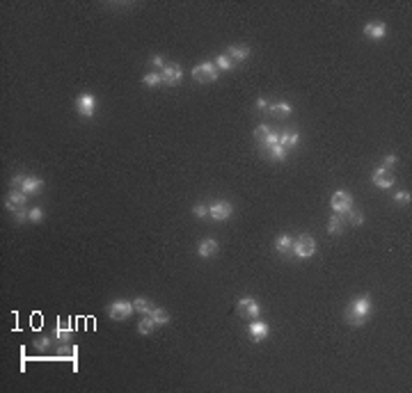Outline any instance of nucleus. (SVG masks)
Returning a JSON list of instances; mask_svg holds the SVG:
<instances>
[{"label":"nucleus","mask_w":412,"mask_h":393,"mask_svg":"<svg viewBox=\"0 0 412 393\" xmlns=\"http://www.w3.org/2000/svg\"><path fill=\"white\" fill-rule=\"evenodd\" d=\"M268 112L273 114V117H279V119H286L288 114H291V105L286 103V101H277V103H273L268 108Z\"/></svg>","instance_id":"20"},{"label":"nucleus","mask_w":412,"mask_h":393,"mask_svg":"<svg viewBox=\"0 0 412 393\" xmlns=\"http://www.w3.org/2000/svg\"><path fill=\"white\" fill-rule=\"evenodd\" d=\"M215 67H218L220 71H231V69L236 67V64H233L231 59H229V55H227V53H222V55H218V57H215Z\"/></svg>","instance_id":"26"},{"label":"nucleus","mask_w":412,"mask_h":393,"mask_svg":"<svg viewBox=\"0 0 412 393\" xmlns=\"http://www.w3.org/2000/svg\"><path fill=\"white\" fill-rule=\"evenodd\" d=\"M133 306H135L137 313H144V315H149L151 309H154V306H151V302L146 300V297H135V300H133Z\"/></svg>","instance_id":"25"},{"label":"nucleus","mask_w":412,"mask_h":393,"mask_svg":"<svg viewBox=\"0 0 412 393\" xmlns=\"http://www.w3.org/2000/svg\"><path fill=\"white\" fill-rule=\"evenodd\" d=\"M396 165V155H385V167H394Z\"/></svg>","instance_id":"35"},{"label":"nucleus","mask_w":412,"mask_h":393,"mask_svg":"<svg viewBox=\"0 0 412 393\" xmlns=\"http://www.w3.org/2000/svg\"><path fill=\"white\" fill-rule=\"evenodd\" d=\"M151 64H154L156 69H160V71H163V67H165V59L160 57V55H156V57H151Z\"/></svg>","instance_id":"32"},{"label":"nucleus","mask_w":412,"mask_h":393,"mask_svg":"<svg viewBox=\"0 0 412 393\" xmlns=\"http://www.w3.org/2000/svg\"><path fill=\"white\" fill-rule=\"evenodd\" d=\"M385 35H387V25H385V23L375 21V23H366L364 25V37L366 39H382Z\"/></svg>","instance_id":"16"},{"label":"nucleus","mask_w":412,"mask_h":393,"mask_svg":"<svg viewBox=\"0 0 412 393\" xmlns=\"http://www.w3.org/2000/svg\"><path fill=\"white\" fill-rule=\"evenodd\" d=\"M133 311H135V306H133V302H128V300H117V302H112V304L108 306V315L112 320H126V318H131Z\"/></svg>","instance_id":"7"},{"label":"nucleus","mask_w":412,"mask_h":393,"mask_svg":"<svg viewBox=\"0 0 412 393\" xmlns=\"http://www.w3.org/2000/svg\"><path fill=\"white\" fill-rule=\"evenodd\" d=\"M254 140L259 142L261 153H266V155H268V151L273 149V146L279 144V135L270 130L268 126H259V128H256V130H254Z\"/></svg>","instance_id":"3"},{"label":"nucleus","mask_w":412,"mask_h":393,"mask_svg":"<svg viewBox=\"0 0 412 393\" xmlns=\"http://www.w3.org/2000/svg\"><path fill=\"white\" fill-rule=\"evenodd\" d=\"M37 345H39L41 350H46V347L50 345V341H48V338H41V341H37Z\"/></svg>","instance_id":"36"},{"label":"nucleus","mask_w":412,"mask_h":393,"mask_svg":"<svg viewBox=\"0 0 412 393\" xmlns=\"http://www.w3.org/2000/svg\"><path fill=\"white\" fill-rule=\"evenodd\" d=\"M371 181H373V185L380 187V190H389L396 178H394V172L389 167H378L373 172V178H371Z\"/></svg>","instance_id":"11"},{"label":"nucleus","mask_w":412,"mask_h":393,"mask_svg":"<svg viewBox=\"0 0 412 393\" xmlns=\"http://www.w3.org/2000/svg\"><path fill=\"white\" fill-rule=\"evenodd\" d=\"M76 112L85 119H92L96 114V96L92 94H80L76 99Z\"/></svg>","instance_id":"8"},{"label":"nucleus","mask_w":412,"mask_h":393,"mask_svg":"<svg viewBox=\"0 0 412 393\" xmlns=\"http://www.w3.org/2000/svg\"><path fill=\"white\" fill-rule=\"evenodd\" d=\"M293 238L291 236H279L277 240H275V249L279 251L282 256H286V254H293Z\"/></svg>","instance_id":"19"},{"label":"nucleus","mask_w":412,"mask_h":393,"mask_svg":"<svg viewBox=\"0 0 412 393\" xmlns=\"http://www.w3.org/2000/svg\"><path fill=\"white\" fill-rule=\"evenodd\" d=\"M247 334H250V338L254 343H261V341H266L268 338V324L263 322V320H252L250 324H247Z\"/></svg>","instance_id":"14"},{"label":"nucleus","mask_w":412,"mask_h":393,"mask_svg":"<svg viewBox=\"0 0 412 393\" xmlns=\"http://www.w3.org/2000/svg\"><path fill=\"white\" fill-rule=\"evenodd\" d=\"M371 313H373V302H371V297L360 295L346 306V313L343 315H346L348 324H352V327H362Z\"/></svg>","instance_id":"1"},{"label":"nucleus","mask_w":412,"mask_h":393,"mask_svg":"<svg viewBox=\"0 0 412 393\" xmlns=\"http://www.w3.org/2000/svg\"><path fill=\"white\" fill-rule=\"evenodd\" d=\"M142 82H144L146 87H158V85H163V78H160V73L151 71V73H146V76L142 78Z\"/></svg>","instance_id":"27"},{"label":"nucleus","mask_w":412,"mask_h":393,"mask_svg":"<svg viewBox=\"0 0 412 393\" xmlns=\"http://www.w3.org/2000/svg\"><path fill=\"white\" fill-rule=\"evenodd\" d=\"M209 217L215 219V222H224V219L231 217V204L229 201H215V204L209 206Z\"/></svg>","instance_id":"13"},{"label":"nucleus","mask_w":412,"mask_h":393,"mask_svg":"<svg viewBox=\"0 0 412 393\" xmlns=\"http://www.w3.org/2000/svg\"><path fill=\"white\" fill-rule=\"evenodd\" d=\"M220 76V69L215 67V62H201L197 64L195 69H192V78H195L197 82H201V85H206V82H215Z\"/></svg>","instance_id":"2"},{"label":"nucleus","mask_w":412,"mask_h":393,"mask_svg":"<svg viewBox=\"0 0 412 393\" xmlns=\"http://www.w3.org/2000/svg\"><path fill=\"white\" fill-rule=\"evenodd\" d=\"M279 144L286 146V149L298 146L300 144V135H298V133H282V135H279Z\"/></svg>","instance_id":"23"},{"label":"nucleus","mask_w":412,"mask_h":393,"mask_svg":"<svg viewBox=\"0 0 412 393\" xmlns=\"http://www.w3.org/2000/svg\"><path fill=\"white\" fill-rule=\"evenodd\" d=\"M350 222L355 224V226H360V224L364 222V217H362V213H360V210H350Z\"/></svg>","instance_id":"31"},{"label":"nucleus","mask_w":412,"mask_h":393,"mask_svg":"<svg viewBox=\"0 0 412 393\" xmlns=\"http://www.w3.org/2000/svg\"><path fill=\"white\" fill-rule=\"evenodd\" d=\"M256 108H259L261 112H268L270 105H268V101H266V99H259V101H256Z\"/></svg>","instance_id":"33"},{"label":"nucleus","mask_w":412,"mask_h":393,"mask_svg":"<svg viewBox=\"0 0 412 393\" xmlns=\"http://www.w3.org/2000/svg\"><path fill=\"white\" fill-rule=\"evenodd\" d=\"M227 55H229V59H231L233 64H236V62H245V59L250 57V48H247V46L233 44V46H229V48H227Z\"/></svg>","instance_id":"18"},{"label":"nucleus","mask_w":412,"mask_h":393,"mask_svg":"<svg viewBox=\"0 0 412 393\" xmlns=\"http://www.w3.org/2000/svg\"><path fill=\"white\" fill-rule=\"evenodd\" d=\"M149 318L154 320V322L158 324V327H160V324H167V322H169V315H167V311H163V309H160V306H154V309H151Z\"/></svg>","instance_id":"22"},{"label":"nucleus","mask_w":412,"mask_h":393,"mask_svg":"<svg viewBox=\"0 0 412 393\" xmlns=\"http://www.w3.org/2000/svg\"><path fill=\"white\" fill-rule=\"evenodd\" d=\"M12 187L25 192V194H35V192H39L41 187H44V181L37 178V176H23V174H16V176L12 178Z\"/></svg>","instance_id":"4"},{"label":"nucleus","mask_w":412,"mask_h":393,"mask_svg":"<svg viewBox=\"0 0 412 393\" xmlns=\"http://www.w3.org/2000/svg\"><path fill=\"white\" fill-rule=\"evenodd\" d=\"M220 245L215 240H211V238H206V240L199 242V247H197V254L201 256V258H213L215 254H218Z\"/></svg>","instance_id":"17"},{"label":"nucleus","mask_w":412,"mask_h":393,"mask_svg":"<svg viewBox=\"0 0 412 393\" xmlns=\"http://www.w3.org/2000/svg\"><path fill=\"white\" fill-rule=\"evenodd\" d=\"M71 334H73L71 320H57V327H55V338H57L60 343H69V341H71Z\"/></svg>","instance_id":"15"},{"label":"nucleus","mask_w":412,"mask_h":393,"mask_svg":"<svg viewBox=\"0 0 412 393\" xmlns=\"http://www.w3.org/2000/svg\"><path fill=\"white\" fill-rule=\"evenodd\" d=\"M394 199H396L398 204H410V199H412V196H410V192L401 190V192H396V194H394Z\"/></svg>","instance_id":"30"},{"label":"nucleus","mask_w":412,"mask_h":393,"mask_svg":"<svg viewBox=\"0 0 412 393\" xmlns=\"http://www.w3.org/2000/svg\"><path fill=\"white\" fill-rule=\"evenodd\" d=\"M156 327H158V324H156V322H154V320H151V318H149V315H144V318H142V320H140V324H137V332H140V334H142V336H149V334H151V332H154V329H156Z\"/></svg>","instance_id":"24"},{"label":"nucleus","mask_w":412,"mask_h":393,"mask_svg":"<svg viewBox=\"0 0 412 393\" xmlns=\"http://www.w3.org/2000/svg\"><path fill=\"white\" fill-rule=\"evenodd\" d=\"M160 78H163V85L174 87V85H179V82H181L183 71H181V67H179L176 62H169V64H165V67H163Z\"/></svg>","instance_id":"10"},{"label":"nucleus","mask_w":412,"mask_h":393,"mask_svg":"<svg viewBox=\"0 0 412 393\" xmlns=\"http://www.w3.org/2000/svg\"><path fill=\"white\" fill-rule=\"evenodd\" d=\"M238 313L254 320L261 315V304L254 300V297H243V300H238Z\"/></svg>","instance_id":"12"},{"label":"nucleus","mask_w":412,"mask_h":393,"mask_svg":"<svg viewBox=\"0 0 412 393\" xmlns=\"http://www.w3.org/2000/svg\"><path fill=\"white\" fill-rule=\"evenodd\" d=\"M192 213H195V217H199V219H204V217H209V208H206L204 204H197L195 208H192Z\"/></svg>","instance_id":"29"},{"label":"nucleus","mask_w":412,"mask_h":393,"mask_svg":"<svg viewBox=\"0 0 412 393\" xmlns=\"http://www.w3.org/2000/svg\"><path fill=\"white\" fill-rule=\"evenodd\" d=\"M14 215H16V217H14L16 222H25V219H27V210H25V208L18 210V213H14Z\"/></svg>","instance_id":"34"},{"label":"nucleus","mask_w":412,"mask_h":393,"mask_svg":"<svg viewBox=\"0 0 412 393\" xmlns=\"http://www.w3.org/2000/svg\"><path fill=\"white\" fill-rule=\"evenodd\" d=\"M328 233H332V236H339V233H343V219H341V215H330Z\"/></svg>","instance_id":"21"},{"label":"nucleus","mask_w":412,"mask_h":393,"mask_svg":"<svg viewBox=\"0 0 412 393\" xmlns=\"http://www.w3.org/2000/svg\"><path fill=\"white\" fill-rule=\"evenodd\" d=\"M44 217H46V215H44V210H41V208H32V210H27V219H30V222H41Z\"/></svg>","instance_id":"28"},{"label":"nucleus","mask_w":412,"mask_h":393,"mask_svg":"<svg viewBox=\"0 0 412 393\" xmlns=\"http://www.w3.org/2000/svg\"><path fill=\"white\" fill-rule=\"evenodd\" d=\"M330 206H332V210L337 215H346L352 210V196L346 190H337L332 194V199H330Z\"/></svg>","instance_id":"6"},{"label":"nucleus","mask_w":412,"mask_h":393,"mask_svg":"<svg viewBox=\"0 0 412 393\" xmlns=\"http://www.w3.org/2000/svg\"><path fill=\"white\" fill-rule=\"evenodd\" d=\"M27 204V194L21 190H16V187H12L7 194V201H5V208L9 210V213H18V210H23Z\"/></svg>","instance_id":"9"},{"label":"nucleus","mask_w":412,"mask_h":393,"mask_svg":"<svg viewBox=\"0 0 412 393\" xmlns=\"http://www.w3.org/2000/svg\"><path fill=\"white\" fill-rule=\"evenodd\" d=\"M316 254V240L311 236H300L296 242H293V256L298 258H311Z\"/></svg>","instance_id":"5"}]
</instances>
